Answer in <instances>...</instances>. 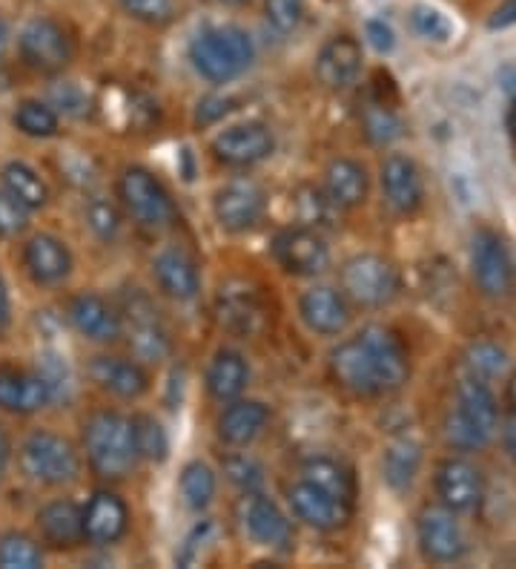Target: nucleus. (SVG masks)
Listing matches in <instances>:
<instances>
[{
  "label": "nucleus",
  "mask_w": 516,
  "mask_h": 569,
  "mask_svg": "<svg viewBox=\"0 0 516 569\" xmlns=\"http://www.w3.org/2000/svg\"><path fill=\"white\" fill-rule=\"evenodd\" d=\"M327 371L356 400H382L399 395L411 380V351L393 328L365 326L327 355Z\"/></svg>",
  "instance_id": "obj_1"
},
{
  "label": "nucleus",
  "mask_w": 516,
  "mask_h": 569,
  "mask_svg": "<svg viewBox=\"0 0 516 569\" xmlns=\"http://www.w3.org/2000/svg\"><path fill=\"white\" fill-rule=\"evenodd\" d=\"M81 451L92 475L107 483L127 480L141 463L130 415L118 409H95L83 417Z\"/></svg>",
  "instance_id": "obj_2"
},
{
  "label": "nucleus",
  "mask_w": 516,
  "mask_h": 569,
  "mask_svg": "<svg viewBox=\"0 0 516 569\" xmlns=\"http://www.w3.org/2000/svg\"><path fill=\"white\" fill-rule=\"evenodd\" d=\"M499 429V403L494 386L474 377H462L456 382L454 406L445 415L442 435L454 451H482L496 438Z\"/></svg>",
  "instance_id": "obj_3"
},
{
  "label": "nucleus",
  "mask_w": 516,
  "mask_h": 569,
  "mask_svg": "<svg viewBox=\"0 0 516 569\" xmlns=\"http://www.w3.org/2000/svg\"><path fill=\"white\" fill-rule=\"evenodd\" d=\"M18 463L29 483L43 489L75 487L83 475V451L55 429H32L18 446Z\"/></svg>",
  "instance_id": "obj_4"
},
{
  "label": "nucleus",
  "mask_w": 516,
  "mask_h": 569,
  "mask_svg": "<svg viewBox=\"0 0 516 569\" xmlns=\"http://www.w3.org/2000/svg\"><path fill=\"white\" fill-rule=\"evenodd\" d=\"M186 58L206 83H233L253 67L255 43L247 29L233 23L204 27L186 47Z\"/></svg>",
  "instance_id": "obj_5"
},
{
  "label": "nucleus",
  "mask_w": 516,
  "mask_h": 569,
  "mask_svg": "<svg viewBox=\"0 0 516 569\" xmlns=\"http://www.w3.org/2000/svg\"><path fill=\"white\" fill-rule=\"evenodd\" d=\"M118 311L124 322V340L130 342L132 357L146 366H161L172 357V333L166 326L164 313L155 306V299L144 288H124L118 297Z\"/></svg>",
  "instance_id": "obj_6"
},
{
  "label": "nucleus",
  "mask_w": 516,
  "mask_h": 569,
  "mask_svg": "<svg viewBox=\"0 0 516 569\" xmlns=\"http://www.w3.org/2000/svg\"><path fill=\"white\" fill-rule=\"evenodd\" d=\"M118 204L127 219L152 233L175 228L179 222V204L166 184L141 164L124 167L118 176Z\"/></svg>",
  "instance_id": "obj_7"
},
{
  "label": "nucleus",
  "mask_w": 516,
  "mask_h": 569,
  "mask_svg": "<svg viewBox=\"0 0 516 569\" xmlns=\"http://www.w3.org/2000/svg\"><path fill=\"white\" fill-rule=\"evenodd\" d=\"M338 288L356 308H385L402 293V273L382 253H353L338 268Z\"/></svg>",
  "instance_id": "obj_8"
},
{
  "label": "nucleus",
  "mask_w": 516,
  "mask_h": 569,
  "mask_svg": "<svg viewBox=\"0 0 516 569\" xmlns=\"http://www.w3.org/2000/svg\"><path fill=\"white\" fill-rule=\"evenodd\" d=\"M213 317L221 331L235 340H255L270 328L267 299L247 279L221 282L213 299Z\"/></svg>",
  "instance_id": "obj_9"
},
{
  "label": "nucleus",
  "mask_w": 516,
  "mask_h": 569,
  "mask_svg": "<svg viewBox=\"0 0 516 569\" xmlns=\"http://www.w3.org/2000/svg\"><path fill=\"white\" fill-rule=\"evenodd\" d=\"M18 56L23 67L38 76H61L75 58V41L63 23L52 18H32L18 36Z\"/></svg>",
  "instance_id": "obj_10"
},
{
  "label": "nucleus",
  "mask_w": 516,
  "mask_h": 569,
  "mask_svg": "<svg viewBox=\"0 0 516 569\" xmlns=\"http://www.w3.org/2000/svg\"><path fill=\"white\" fill-rule=\"evenodd\" d=\"M273 259L284 273L299 279L322 277L333 262L331 244L322 230L304 228V224H290L273 237Z\"/></svg>",
  "instance_id": "obj_11"
},
{
  "label": "nucleus",
  "mask_w": 516,
  "mask_h": 569,
  "mask_svg": "<svg viewBox=\"0 0 516 569\" xmlns=\"http://www.w3.org/2000/svg\"><path fill=\"white\" fill-rule=\"evenodd\" d=\"M87 377L98 391L112 400H121V403H135L152 389V375L146 362H141L138 357L110 355V351L90 357Z\"/></svg>",
  "instance_id": "obj_12"
},
{
  "label": "nucleus",
  "mask_w": 516,
  "mask_h": 569,
  "mask_svg": "<svg viewBox=\"0 0 516 569\" xmlns=\"http://www.w3.org/2000/svg\"><path fill=\"white\" fill-rule=\"evenodd\" d=\"M471 273L482 297L505 299L514 291V262L508 244L490 228L474 230L471 237Z\"/></svg>",
  "instance_id": "obj_13"
},
{
  "label": "nucleus",
  "mask_w": 516,
  "mask_h": 569,
  "mask_svg": "<svg viewBox=\"0 0 516 569\" xmlns=\"http://www.w3.org/2000/svg\"><path fill=\"white\" fill-rule=\"evenodd\" d=\"M210 153L221 167L250 170L275 153V132L264 121H241V124L224 127L210 141Z\"/></svg>",
  "instance_id": "obj_14"
},
{
  "label": "nucleus",
  "mask_w": 516,
  "mask_h": 569,
  "mask_svg": "<svg viewBox=\"0 0 516 569\" xmlns=\"http://www.w3.org/2000/svg\"><path fill=\"white\" fill-rule=\"evenodd\" d=\"M267 213V190L253 179H230L213 193V219L224 233H247Z\"/></svg>",
  "instance_id": "obj_15"
},
{
  "label": "nucleus",
  "mask_w": 516,
  "mask_h": 569,
  "mask_svg": "<svg viewBox=\"0 0 516 569\" xmlns=\"http://www.w3.org/2000/svg\"><path fill=\"white\" fill-rule=\"evenodd\" d=\"M434 492L447 512L474 515L485 498V475L468 458H442L434 469Z\"/></svg>",
  "instance_id": "obj_16"
},
{
  "label": "nucleus",
  "mask_w": 516,
  "mask_h": 569,
  "mask_svg": "<svg viewBox=\"0 0 516 569\" xmlns=\"http://www.w3.org/2000/svg\"><path fill=\"white\" fill-rule=\"evenodd\" d=\"M67 322L78 337L95 346H112L124 340V322H121L118 302L98 291L72 293L67 299Z\"/></svg>",
  "instance_id": "obj_17"
},
{
  "label": "nucleus",
  "mask_w": 516,
  "mask_h": 569,
  "mask_svg": "<svg viewBox=\"0 0 516 569\" xmlns=\"http://www.w3.org/2000/svg\"><path fill=\"white\" fill-rule=\"evenodd\" d=\"M416 547L431 563H459L468 556V535L462 529L459 515L445 507L422 509L416 518Z\"/></svg>",
  "instance_id": "obj_18"
},
{
  "label": "nucleus",
  "mask_w": 516,
  "mask_h": 569,
  "mask_svg": "<svg viewBox=\"0 0 516 569\" xmlns=\"http://www.w3.org/2000/svg\"><path fill=\"white\" fill-rule=\"evenodd\" d=\"M287 507L299 523L316 532H338L351 523L353 507L338 500L336 495L324 492L322 487L299 478L287 487Z\"/></svg>",
  "instance_id": "obj_19"
},
{
  "label": "nucleus",
  "mask_w": 516,
  "mask_h": 569,
  "mask_svg": "<svg viewBox=\"0 0 516 569\" xmlns=\"http://www.w3.org/2000/svg\"><path fill=\"white\" fill-rule=\"evenodd\" d=\"M378 188H382L387 210L402 219L416 216L425 204V179H422L419 164L407 153L385 156L378 167Z\"/></svg>",
  "instance_id": "obj_20"
},
{
  "label": "nucleus",
  "mask_w": 516,
  "mask_h": 569,
  "mask_svg": "<svg viewBox=\"0 0 516 569\" xmlns=\"http://www.w3.org/2000/svg\"><path fill=\"white\" fill-rule=\"evenodd\" d=\"M241 527H244V532H247L255 547L273 549V552H287L296 541L290 515L264 492L244 495V500H241Z\"/></svg>",
  "instance_id": "obj_21"
},
{
  "label": "nucleus",
  "mask_w": 516,
  "mask_h": 569,
  "mask_svg": "<svg viewBox=\"0 0 516 569\" xmlns=\"http://www.w3.org/2000/svg\"><path fill=\"white\" fill-rule=\"evenodd\" d=\"M21 264L38 288H61L75 271V257L61 237L41 230L23 242Z\"/></svg>",
  "instance_id": "obj_22"
},
{
  "label": "nucleus",
  "mask_w": 516,
  "mask_h": 569,
  "mask_svg": "<svg viewBox=\"0 0 516 569\" xmlns=\"http://www.w3.org/2000/svg\"><path fill=\"white\" fill-rule=\"evenodd\" d=\"M299 317L310 333L322 340H336L353 322L351 299L344 297L342 288L333 284H310L299 297Z\"/></svg>",
  "instance_id": "obj_23"
},
{
  "label": "nucleus",
  "mask_w": 516,
  "mask_h": 569,
  "mask_svg": "<svg viewBox=\"0 0 516 569\" xmlns=\"http://www.w3.org/2000/svg\"><path fill=\"white\" fill-rule=\"evenodd\" d=\"M83 541L92 547H115L127 538L132 523V512L127 500L112 489H95L90 500L81 507Z\"/></svg>",
  "instance_id": "obj_24"
},
{
  "label": "nucleus",
  "mask_w": 516,
  "mask_h": 569,
  "mask_svg": "<svg viewBox=\"0 0 516 569\" xmlns=\"http://www.w3.org/2000/svg\"><path fill=\"white\" fill-rule=\"evenodd\" d=\"M150 273L155 288L179 306L195 302L201 297V288H204L199 262L184 248H161L150 259Z\"/></svg>",
  "instance_id": "obj_25"
},
{
  "label": "nucleus",
  "mask_w": 516,
  "mask_h": 569,
  "mask_svg": "<svg viewBox=\"0 0 516 569\" xmlns=\"http://www.w3.org/2000/svg\"><path fill=\"white\" fill-rule=\"evenodd\" d=\"M365 70V49L353 36H333L318 49L313 72L324 90L347 92L353 90Z\"/></svg>",
  "instance_id": "obj_26"
},
{
  "label": "nucleus",
  "mask_w": 516,
  "mask_h": 569,
  "mask_svg": "<svg viewBox=\"0 0 516 569\" xmlns=\"http://www.w3.org/2000/svg\"><path fill=\"white\" fill-rule=\"evenodd\" d=\"M273 423V409L264 400L235 397L215 417V435L227 449H250Z\"/></svg>",
  "instance_id": "obj_27"
},
{
  "label": "nucleus",
  "mask_w": 516,
  "mask_h": 569,
  "mask_svg": "<svg viewBox=\"0 0 516 569\" xmlns=\"http://www.w3.org/2000/svg\"><path fill=\"white\" fill-rule=\"evenodd\" d=\"M38 538L52 552H72L83 547V518L81 503L72 498H52L34 512Z\"/></svg>",
  "instance_id": "obj_28"
},
{
  "label": "nucleus",
  "mask_w": 516,
  "mask_h": 569,
  "mask_svg": "<svg viewBox=\"0 0 516 569\" xmlns=\"http://www.w3.org/2000/svg\"><path fill=\"white\" fill-rule=\"evenodd\" d=\"M49 406H52V397L34 368L0 366V411L14 417H32Z\"/></svg>",
  "instance_id": "obj_29"
},
{
  "label": "nucleus",
  "mask_w": 516,
  "mask_h": 569,
  "mask_svg": "<svg viewBox=\"0 0 516 569\" xmlns=\"http://www.w3.org/2000/svg\"><path fill=\"white\" fill-rule=\"evenodd\" d=\"M250 380H253V368H250V360L241 355L239 348H215L204 371V389L215 403L224 406L235 397H244Z\"/></svg>",
  "instance_id": "obj_30"
},
{
  "label": "nucleus",
  "mask_w": 516,
  "mask_h": 569,
  "mask_svg": "<svg viewBox=\"0 0 516 569\" xmlns=\"http://www.w3.org/2000/svg\"><path fill=\"white\" fill-rule=\"evenodd\" d=\"M422 463H425V446L411 435H399L382 451V483L391 489L393 495H407L422 475Z\"/></svg>",
  "instance_id": "obj_31"
},
{
  "label": "nucleus",
  "mask_w": 516,
  "mask_h": 569,
  "mask_svg": "<svg viewBox=\"0 0 516 569\" xmlns=\"http://www.w3.org/2000/svg\"><path fill=\"white\" fill-rule=\"evenodd\" d=\"M324 190L342 210H356L371 196V170L358 159L338 156L324 167Z\"/></svg>",
  "instance_id": "obj_32"
},
{
  "label": "nucleus",
  "mask_w": 516,
  "mask_h": 569,
  "mask_svg": "<svg viewBox=\"0 0 516 569\" xmlns=\"http://www.w3.org/2000/svg\"><path fill=\"white\" fill-rule=\"evenodd\" d=\"M0 188L7 190L14 202L23 204L29 213H41L52 202V190H49L47 179L29 161L21 159H9L0 167Z\"/></svg>",
  "instance_id": "obj_33"
},
{
  "label": "nucleus",
  "mask_w": 516,
  "mask_h": 569,
  "mask_svg": "<svg viewBox=\"0 0 516 569\" xmlns=\"http://www.w3.org/2000/svg\"><path fill=\"white\" fill-rule=\"evenodd\" d=\"M299 472H302L304 480L322 487L324 492L336 495L338 500L356 507V475H353L351 466L342 463L338 458H331V455H307V458L302 460V466H299Z\"/></svg>",
  "instance_id": "obj_34"
},
{
  "label": "nucleus",
  "mask_w": 516,
  "mask_h": 569,
  "mask_svg": "<svg viewBox=\"0 0 516 569\" xmlns=\"http://www.w3.org/2000/svg\"><path fill=\"white\" fill-rule=\"evenodd\" d=\"M293 213H296V224L322 230V233L336 230L338 219H342V208L327 196V190L310 184V181L293 190Z\"/></svg>",
  "instance_id": "obj_35"
},
{
  "label": "nucleus",
  "mask_w": 516,
  "mask_h": 569,
  "mask_svg": "<svg viewBox=\"0 0 516 569\" xmlns=\"http://www.w3.org/2000/svg\"><path fill=\"white\" fill-rule=\"evenodd\" d=\"M510 366H514V360H510L508 348L499 346V342H494V340L471 342V346L465 348V355H462V368H465V377H474V380L488 382V386L505 380L510 371Z\"/></svg>",
  "instance_id": "obj_36"
},
{
  "label": "nucleus",
  "mask_w": 516,
  "mask_h": 569,
  "mask_svg": "<svg viewBox=\"0 0 516 569\" xmlns=\"http://www.w3.org/2000/svg\"><path fill=\"white\" fill-rule=\"evenodd\" d=\"M179 489L184 507L195 515H204L215 503V495H219V472L206 460H190L181 469Z\"/></svg>",
  "instance_id": "obj_37"
},
{
  "label": "nucleus",
  "mask_w": 516,
  "mask_h": 569,
  "mask_svg": "<svg viewBox=\"0 0 516 569\" xmlns=\"http://www.w3.org/2000/svg\"><path fill=\"white\" fill-rule=\"evenodd\" d=\"M12 127L27 139L49 141L61 132V112L43 98H23L12 112Z\"/></svg>",
  "instance_id": "obj_38"
},
{
  "label": "nucleus",
  "mask_w": 516,
  "mask_h": 569,
  "mask_svg": "<svg viewBox=\"0 0 516 569\" xmlns=\"http://www.w3.org/2000/svg\"><path fill=\"white\" fill-rule=\"evenodd\" d=\"M358 119H362V132L367 136V141L376 147L393 144V141L402 139V132H405V124H402L396 107L378 96L367 98Z\"/></svg>",
  "instance_id": "obj_39"
},
{
  "label": "nucleus",
  "mask_w": 516,
  "mask_h": 569,
  "mask_svg": "<svg viewBox=\"0 0 516 569\" xmlns=\"http://www.w3.org/2000/svg\"><path fill=\"white\" fill-rule=\"evenodd\" d=\"M130 420L138 458L155 466L166 463V458H170V431H166V426L155 415H146V411H135V415H130Z\"/></svg>",
  "instance_id": "obj_40"
},
{
  "label": "nucleus",
  "mask_w": 516,
  "mask_h": 569,
  "mask_svg": "<svg viewBox=\"0 0 516 569\" xmlns=\"http://www.w3.org/2000/svg\"><path fill=\"white\" fill-rule=\"evenodd\" d=\"M47 561V547L41 538L23 532V529H7L0 532V569H38Z\"/></svg>",
  "instance_id": "obj_41"
},
{
  "label": "nucleus",
  "mask_w": 516,
  "mask_h": 569,
  "mask_svg": "<svg viewBox=\"0 0 516 569\" xmlns=\"http://www.w3.org/2000/svg\"><path fill=\"white\" fill-rule=\"evenodd\" d=\"M34 371L43 377L47 382L49 397H52V406L55 403H72L78 395V380L72 366L67 362V357L61 351H41L38 360H34Z\"/></svg>",
  "instance_id": "obj_42"
},
{
  "label": "nucleus",
  "mask_w": 516,
  "mask_h": 569,
  "mask_svg": "<svg viewBox=\"0 0 516 569\" xmlns=\"http://www.w3.org/2000/svg\"><path fill=\"white\" fill-rule=\"evenodd\" d=\"M83 222L92 230V237L103 244H115L124 233V210L121 204L103 199V196H90V202L83 204Z\"/></svg>",
  "instance_id": "obj_43"
},
{
  "label": "nucleus",
  "mask_w": 516,
  "mask_h": 569,
  "mask_svg": "<svg viewBox=\"0 0 516 569\" xmlns=\"http://www.w3.org/2000/svg\"><path fill=\"white\" fill-rule=\"evenodd\" d=\"M221 469H224V478L230 480V487L239 489L241 495L264 492L267 472H264L262 460L253 458L247 449L227 451V458L221 460Z\"/></svg>",
  "instance_id": "obj_44"
},
{
  "label": "nucleus",
  "mask_w": 516,
  "mask_h": 569,
  "mask_svg": "<svg viewBox=\"0 0 516 569\" xmlns=\"http://www.w3.org/2000/svg\"><path fill=\"white\" fill-rule=\"evenodd\" d=\"M411 29L427 43H451L456 36V23L447 12H442L434 3H413L411 7Z\"/></svg>",
  "instance_id": "obj_45"
},
{
  "label": "nucleus",
  "mask_w": 516,
  "mask_h": 569,
  "mask_svg": "<svg viewBox=\"0 0 516 569\" xmlns=\"http://www.w3.org/2000/svg\"><path fill=\"white\" fill-rule=\"evenodd\" d=\"M118 7H121L127 18L146 23V27H166L179 14L175 0H118Z\"/></svg>",
  "instance_id": "obj_46"
},
{
  "label": "nucleus",
  "mask_w": 516,
  "mask_h": 569,
  "mask_svg": "<svg viewBox=\"0 0 516 569\" xmlns=\"http://www.w3.org/2000/svg\"><path fill=\"white\" fill-rule=\"evenodd\" d=\"M307 0H264V18L279 36H293L304 21Z\"/></svg>",
  "instance_id": "obj_47"
},
{
  "label": "nucleus",
  "mask_w": 516,
  "mask_h": 569,
  "mask_svg": "<svg viewBox=\"0 0 516 569\" xmlns=\"http://www.w3.org/2000/svg\"><path fill=\"white\" fill-rule=\"evenodd\" d=\"M215 541H219V523L210 521V518H204V521L195 523V527L190 529V535H186L179 561L184 563V567H190V563H199L201 558H204L206 549L215 547Z\"/></svg>",
  "instance_id": "obj_48"
},
{
  "label": "nucleus",
  "mask_w": 516,
  "mask_h": 569,
  "mask_svg": "<svg viewBox=\"0 0 516 569\" xmlns=\"http://www.w3.org/2000/svg\"><path fill=\"white\" fill-rule=\"evenodd\" d=\"M29 210L0 188V239H18L29 230Z\"/></svg>",
  "instance_id": "obj_49"
},
{
  "label": "nucleus",
  "mask_w": 516,
  "mask_h": 569,
  "mask_svg": "<svg viewBox=\"0 0 516 569\" xmlns=\"http://www.w3.org/2000/svg\"><path fill=\"white\" fill-rule=\"evenodd\" d=\"M49 104L63 112V116H87L90 98H87V92H81L78 83H61V87H52V92H49Z\"/></svg>",
  "instance_id": "obj_50"
},
{
  "label": "nucleus",
  "mask_w": 516,
  "mask_h": 569,
  "mask_svg": "<svg viewBox=\"0 0 516 569\" xmlns=\"http://www.w3.org/2000/svg\"><path fill=\"white\" fill-rule=\"evenodd\" d=\"M239 107V98L233 96H204L195 104V124L199 127H210V124H219L224 116Z\"/></svg>",
  "instance_id": "obj_51"
},
{
  "label": "nucleus",
  "mask_w": 516,
  "mask_h": 569,
  "mask_svg": "<svg viewBox=\"0 0 516 569\" xmlns=\"http://www.w3.org/2000/svg\"><path fill=\"white\" fill-rule=\"evenodd\" d=\"M365 38L367 43L376 49L378 56H391L393 49H396V32H393L391 23L382 21V18H371V21L365 23Z\"/></svg>",
  "instance_id": "obj_52"
},
{
  "label": "nucleus",
  "mask_w": 516,
  "mask_h": 569,
  "mask_svg": "<svg viewBox=\"0 0 516 569\" xmlns=\"http://www.w3.org/2000/svg\"><path fill=\"white\" fill-rule=\"evenodd\" d=\"M516 23V0H503L499 7L490 12L488 29L496 32V29H510Z\"/></svg>",
  "instance_id": "obj_53"
},
{
  "label": "nucleus",
  "mask_w": 516,
  "mask_h": 569,
  "mask_svg": "<svg viewBox=\"0 0 516 569\" xmlns=\"http://www.w3.org/2000/svg\"><path fill=\"white\" fill-rule=\"evenodd\" d=\"M14 308H12V293H9V282L0 273V333H7L12 328Z\"/></svg>",
  "instance_id": "obj_54"
},
{
  "label": "nucleus",
  "mask_w": 516,
  "mask_h": 569,
  "mask_svg": "<svg viewBox=\"0 0 516 569\" xmlns=\"http://www.w3.org/2000/svg\"><path fill=\"white\" fill-rule=\"evenodd\" d=\"M499 435H503V449L510 460L516 463V411H508V417L499 426Z\"/></svg>",
  "instance_id": "obj_55"
},
{
  "label": "nucleus",
  "mask_w": 516,
  "mask_h": 569,
  "mask_svg": "<svg viewBox=\"0 0 516 569\" xmlns=\"http://www.w3.org/2000/svg\"><path fill=\"white\" fill-rule=\"evenodd\" d=\"M9 463H12V440H9V431L0 423V487L9 475Z\"/></svg>",
  "instance_id": "obj_56"
},
{
  "label": "nucleus",
  "mask_w": 516,
  "mask_h": 569,
  "mask_svg": "<svg viewBox=\"0 0 516 569\" xmlns=\"http://www.w3.org/2000/svg\"><path fill=\"white\" fill-rule=\"evenodd\" d=\"M505 400H508V411H516V362L505 377Z\"/></svg>",
  "instance_id": "obj_57"
},
{
  "label": "nucleus",
  "mask_w": 516,
  "mask_h": 569,
  "mask_svg": "<svg viewBox=\"0 0 516 569\" xmlns=\"http://www.w3.org/2000/svg\"><path fill=\"white\" fill-rule=\"evenodd\" d=\"M7 47H9V27H7V21L0 18V56L7 52Z\"/></svg>",
  "instance_id": "obj_58"
},
{
  "label": "nucleus",
  "mask_w": 516,
  "mask_h": 569,
  "mask_svg": "<svg viewBox=\"0 0 516 569\" xmlns=\"http://www.w3.org/2000/svg\"><path fill=\"white\" fill-rule=\"evenodd\" d=\"M510 121H514V130H516V98H514V107H510Z\"/></svg>",
  "instance_id": "obj_59"
},
{
  "label": "nucleus",
  "mask_w": 516,
  "mask_h": 569,
  "mask_svg": "<svg viewBox=\"0 0 516 569\" xmlns=\"http://www.w3.org/2000/svg\"><path fill=\"white\" fill-rule=\"evenodd\" d=\"M224 3H230V7H241V3H247V0H224Z\"/></svg>",
  "instance_id": "obj_60"
}]
</instances>
